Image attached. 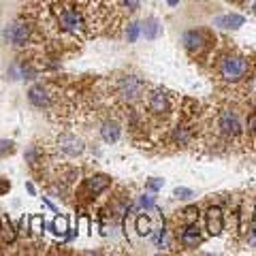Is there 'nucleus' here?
<instances>
[{
	"label": "nucleus",
	"instance_id": "33",
	"mask_svg": "<svg viewBox=\"0 0 256 256\" xmlns=\"http://www.w3.org/2000/svg\"><path fill=\"white\" fill-rule=\"evenodd\" d=\"M166 4H169V6H175V4H180V0H166Z\"/></svg>",
	"mask_w": 256,
	"mask_h": 256
},
{
	"label": "nucleus",
	"instance_id": "9",
	"mask_svg": "<svg viewBox=\"0 0 256 256\" xmlns=\"http://www.w3.org/2000/svg\"><path fill=\"white\" fill-rule=\"evenodd\" d=\"M28 100H30V105H32V107L45 109L47 105H50V90H47L43 84L32 86L30 90H28Z\"/></svg>",
	"mask_w": 256,
	"mask_h": 256
},
{
	"label": "nucleus",
	"instance_id": "17",
	"mask_svg": "<svg viewBox=\"0 0 256 256\" xmlns=\"http://www.w3.org/2000/svg\"><path fill=\"white\" fill-rule=\"evenodd\" d=\"M52 228H54L56 235H66L68 233V220H66V216H56Z\"/></svg>",
	"mask_w": 256,
	"mask_h": 256
},
{
	"label": "nucleus",
	"instance_id": "7",
	"mask_svg": "<svg viewBox=\"0 0 256 256\" xmlns=\"http://www.w3.org/2000/svg\"><path fill=\"white\" fill-rule=\"evenodd\" d=\"M218 126H220L222 134H226V137H237V134L242 132V122H239V116L235 111H222Z\"/></svg>",
	"mask_w": 256,
	"mask_h": 256
},
{
	"label": "nucleus",
	"instance_id": "26",
	"mask_svg": "<svg viewBox=\"0 0 256 256\" xmlns=\"http://www.w3.org/2000/svg\"><path fill=\"white\" fill-rule=\"evenodd\" d=\"M120 4L124 6L126 11H130V13H134L141 6V0H120Z\"/></svg>",
	"mask_w": 256,
	"mask_h": 256
},
{
	"label": "nucleus",
	"instance_id": "4",
	"mask_svg": "<svg viewBox=\"0 0 256 256\" xmlns=\"http://www.w3.org/2000/svg\"><path fill=\"white\" fill-rule=\"evenodd\" d=\"M143 92H146V84H143V79L137 75H124L118 82V94L128 102L139 100Z\"/></svg>",
	"mask_w": 256,
	"mask_h": 256
},
{
	"label": "nucleus",
	"instance_id": "19",
	"mask_svg": "<svg viewBox=\"0 0 256 256\" xmlns=\"http://www.w3.org/2000/svg\"><path fill=\"white\" fill-rule=\"evenodd\" d=\"M13 154H15V141L0 139V158H9Z\"/></svg>",
	"mask_w": 256,
	"mask_h": 256
},
{
	"label": "nucleus",
	"instance_id": "28",
	"mask_svg": "<svg viewBox=\"0 0 256 256\" xmlns=\"http://www.w3.org/2000/svg\"><path fill=\"white\" fill-rule=\"evenodd\" d=\"M9 192H11V180L4 178V175H0V196L9 194Z\"/></svg>",
	"mask_w": 256,
	"mask_h": 256
},
{
	"label": "nucleus",
	"instance_id": "8",
	"mask_svg": "<svg viewBox=\"0 0 256 256\" xmlns=\"http://www.w3.org/2000/svg\"><path fill=\"white\" fill-rule=\"evenodd\" d=\"M109 186H111V180L107 175H92V178H88L84 182V194H88V198H92L96 194H100V192H105Z\"/></svg>",
	"mask_w": 256,
	"mask_h": 256
},
{
	"label": "nucleus",
	"instance_id": "21",
	"mask_svg": "<svg viewBox=\"0 0 256 256\" xmlns=\"http://www.w3.org/2000/svg\"><path fill=\"white\" fill-rule=\"evenodd\" d=\"M173 139H175V143H180V146H186V143L190 141V130L186 126H178V128H175Z\"/></svg>",
	"mask_w": 256,
	"mask_h": 256
},
{
	"label": "nucleus",
	"instance_id": "35",
	"mask_svg": "<svg viewBox=\"0 0 256 256\" xmlns=\"http://www.w3.org/2000/svg\"><path fill=\"white\" fill-rule=\"evenodd\" d=\"M0 226H2V222H0Z\"/></svg>",
	"mask_w": 256,
	"mask_h": 256
},
{
	"label": "nucleus",
	"instance_id": "22",
	"mask_svg": "<svg viewBox=\"0 0 256 256\" xmlns=\"http://www.w3.org/2000/svg\"><path fill=\"white\" fill-rule=\"evenodd\" d=\"M139 34H141V24H139V22H132L130 26H128V30H126L128 43H134V41L139 38Z\"/></svg>",
	"mask_w": 256,
	"mask_h": 256
},
{
	"label": "nucleus",
	"instance_id": "10",
	"mask_svg": "<svg viewBox=\"0 0 256 256\" xmlns=\"http://www.w3.org/2000/svg\"><path fill=\"white\" fill-rule=\"evenodd\" d=\"M205 224H207V230L210 235H220L222 228H224V220H222V210L220 207H210L205 214Z\"/></svg>",
	"mask_w": 256,
	"mask_h": 256
},
{
	"label": "nucleus",
	"instance_id": "13",
	"mask_svg": "<svg viewBox=\"0 0 256 256\" xmlns=\"http://www.w3.org/2000/svg\"><path fill=\"white\" fill-rule=\"evenodd\" d=\"M120 134H122V128H120V124L118 122H114V120H107V122H102V126H100V137H102V141L105 143H116V141H120Z\"/></svg>",
	"mask_w": 256,
	"mask_h": 256
},
{
	"label": "nucleus",
	"instance_id": "3",
	"mask_svg": "<svg viewBox=\"0 0 256 256\" xmlns=\"http://www.w3.org/2000/svg\"><path fill=\"white\" fill-rule=\"evenodd\" d=\"M2 36H4V41L11 43L13 47H26L32 36V26L26 20H15L4 28Z\"/></svg>",
	"mask_w": 256,
	"mask_h": 256
},
{
	"label": "nucleus",
	"instance_id": "2",
	"mask_svg": "<svg viewBox=\"0 0 256 256\" xmlns=\"http://www.w3.org/2000/svg\"><path fill=\"white\" fill-rule=\"evenodd\" d=\"M248 68H250V64H248L246 58H242V56H228L220 64V75L224 82L235 84V82H242L248 75Z\"/></svg>",
	"mask_w": 256,
	"mask_h": 256
},
{
	"label": "nucleus",
	"instance_id": "6",
	"mask_svg": "<svg viewBox=\"0 0 256 256\" xmlns=\"http://www.w3.org/2000/svg\"><path fill=\"white\" fill-rule=\"evenodd\" d=\"M58 150L62 152V154H66V156H79V154H84V141L75 137V134H68V132H64L58 137Z\"/></svg>",
	"mask_w": 256,
	"mask_h": 256
},
{
	"label": "nucleus",
	"instance_id": "29",
	"mask_svg": "<svg viewBox=\"0 0 256 256\" xmlns=\"http://www.w3.org/2000/svg\"><path fill=\"white\" fill-rule=\"evenodd\" d=\"M162 186H164V180H160V178H152V180L148 182V188H150L152 192H158Z\"/></svg>",
	"mask_w": 256,
	"mask_h": 256
},
{
	"label": "nucleus",
	"instance_id": "12",
	"mask_svg": "<svg viewBox=\"0 0 256 256\" xmlns=\"http://www.w3.org/2000/svg\"><path fill=\"white\" fill-rule=\"evenodd\" d=\"M150 109L158 116H162L169 111V98H166V94L162 90H154L150 94Z\"/></svg>",
	"mask_w": 256,
	"mask_h": 256
},
{
	"label": "nucleus",
	"instance_id": "30",
	"mask_svg": "<svg viewBox=\"0 0 256 256\" xmlns=\"http://www.w3.org/2000/svg\"><path fill=\"white\" fill-rule=\"evenodd\" d=\"M248 130H250L252 134H256V114H252L250 118H248Z\"/></svg>",
	"mask_w": 256,
	"mask_h": 256
},
{
	"label": "nucleus",
	"instance_id": "32",
	"mask_svg": "<svg viewBox=\"0 0 256 256\" xmlns=\"http://www.w3.org/2000/svg\"><path fill=\"white\" fill-rule=\"evenodd\" d=\"M26 190L30 192V194H32V196H34V194H36V188H34V186H32V184H30V182H26Z\"/></svg>",
	"mask_w": 256,
	"mask_h": 256
},
{
	"label": "nucleus",
	"instance_id": "31",
	"mask_svg": "<svg viewBox=\"0 0 256 256\" xmlns=\"http://www.w3.org/2000/svg\"><path fill=\"white\" fill-rule=\"evenodd\" d=\"M250 233H252V239H254V244H256V218H254L252 224H250Z\"/></svg>",
	"mask_w": 256,
	"mask_h": 256
},
{
	"label": "nucleus",
	"instance_id": "34",
	"mask_svg": "<svg viewBox=\"0 0 256 256\" xmlns=\"http://www.w3.org/2000/svg\"><path fill=\"white\" fill-rule=\"evenodd\" d=\"M252 13L256 15V0H254V4H252Z\"/></svg>",
	"mask_w": 256,
	"mask_h": 256
},
{
	"label": "nucleus",
	"instance_id": "18",
	"mask_svg": "<svg viewBox=\"0 0 256 256\" xmlns=\"http://www.w3.org/2000/svg\"><path fill=\"white\" fill-rule=\"evenodd\" d=\"M152 230H154V228H152V222H150L148 216L146 214L139 216V218H137V233L139 235H152Z\"/></svg>",
	"mask_w": 256,
	"mask_h": 256
},
{
	"label": "nucleus",
	"instance_id": "20",
	"mask_svg": "<svg viewBox=\"0 0 256 256\" xmlns=\"http://www.w3.org/2000/svg\"><path fill=\"white\" fill-rule=\"evenodd\" d=\"M26 162L32 166V169H36V164L41 162V154H38V148L36 146H32L26 150Z\"/></svg>",
	"mask_w": 256,
	"mask_h": 256
},
{
	"label": "nucleus",
	"instance_id": "24",
	"mask_svg": "<svg viewBox=\"0 0 256 256\" xmlns=\"http://www.w3.org/2000/svg\"><path fill=\"white\" fill-rule=\"evenodd\" d=\"M196 218H198V207H186L184 210V220H186L188 224H192V222H196Z\"/></svg>",
	"mask_w": 256,
	"mask_h": 256
},
{
	"label": "nucleus",
	"instance_id": "23",
	"mask_svg": "<svg viewBox=\"0 0 256 256\" xmlns=\"http://www.w3.org/2000/svg\"><path fill=\"white\" fill-rule=\"evenodd\" d=\"M30 230L34 235L43 233V218H41V216H32V218H30Z\"/></svg>",
	"mask_w": 256,
	"mask_h": 256
},
{
	"label": "nucleus",
	"instance_id": "25",
	"mask_svg": "<svg viewBox=\"0 0 256 256\" xmlns=\"http://www.w3.org/2000/svg\"><path fill=\"white\" fill-rule=\"evenodd\" d=\"M173 196H175V198H190V196H194V192H192L190 188L180 186V188H175V190H173Z\"/></svg>",
	"mask_w": 256,
	"mask_h": 256
},
{
	"label": "nucleus",
	"instance_id": "14",
	"mask_svg": "<svg viewBox=\"0 0 256 256\" xmlns=\"http://www.w3.org/2000/svg\"><path fill=\"white\" fill-rule=\"evenodd\" d=\"M201 242H203V237H201V233H198L196 222L188 224L186 230L182 233V244H184V248H196Z\"/></svg>",
	"mask_w": 256,
	"mask_h": 256
},
{
	"label": "nucleus",
	"instance_id": "5",
	"mask_svg": "<svg viewBox=\"0 0 256 256\" xmlns=\"http://www.w3.org/2000/svg\"><path fill=\"white\" fill-rule=\"evenodd\" d=\"M182 41H184V47H186L190 54H201L205 47L212 43V36L203 30H188Z\"/></svg>",
	"mask_w": 256,
	"mask_h": 256
},
{
	"label": "nucleus",
	"instance_id": "1",
	"mask_svg": "<svg viewBox=\"0 0 256 256\" xmlns=\"http://www.w3.org/2000/svg\"><path fill=\"white\" fill-rule=\"evenodd\" d=\"M54 13L58 18L60 28L70 32V34H79L86 28L84 15L75 4H58V6H54Z\"/></svg>",
	"mask_w": 256,
	"mask_h": 256
},
{
	"label": "nucleus",
	"instance_id": "27",
	"mask_svg": "<svg viewBox=\"0 0 256 256\" xmlns=\"http://www.w3.org/2000/svg\"><path fill=\"white\" fill-rule=\"evenodd\" d=\"M154 194H152V192H150V194H143L141 198H139V207H146V210H152V207H154Z\"/></svg>",
	"mask_w": 256,
	"mask_h": 256
},
{
	"label": "nucleus",
	"instance_id": "11",
	"mask_svg": "<svg viewBox=\"0 0 256 256\" xmlns=\"http://www.w3.org/2000/svg\"><path fill=\"white\" fill-rule=\"evenodd\" d=\"M246 24L244 15H237V13H228V15H220V18L214 20V26L224 28V30H237Z\"/></svg>",
	"mask_w": 256,
	"mask_h": 256
},
{
	"label": "nucleus",
	"instance_id": "15",
	"mask_svg": "<svg viewBox=\"0 0 256 256\" xmlns=\"http://www.w3.org/2000/svg\"><path fill=\"white\" fill-rule=\"evenodd\" d=\"M141 32H143V36L148 38V41H154V38L160 36V32H162V26H160V22L156 18H148L146 24L141 26Z\"/></svg>",
	"mask_w": 256,
	"mask_h": 256
},
{
	"label": "nucleus",
	"instance_id": "16",
	"mask_svg": "<svg viewBox=\"0 0 256 256\" xmlns=\"http://www.w3.org/2000/svg\"><path fill=\"white\" fill-rule=\"evenodd\" d=\"M0 237H2L4 244H13L15 239H18V230H15L11 222H4L2 226H0Z\"/></svg>",
	"mask_w": 256,
	"mask_h": 256
}]
</instances>
